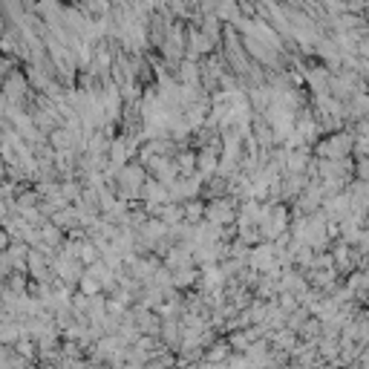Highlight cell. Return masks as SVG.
<instances>
[{"instance_id":"1","label":"cell","mask_w":369,"mask_h":369,"mask_svg":"<svg viewBox=\"0 0 369 369\" xmlns=\"http://www.w3.org/2000/svg\"><path fill=\"white\" fill-rule=\"evenodd\" d=\"M205 219L211 225H219V228H222L225 222L234 219V208H231V202H225V199H214V202L205 208Z\"/></svg>"},{"instance_id":"2","label":"cell","mask_w":369,"mask_h":369,"mask_svg":"<svg viewBox=\"0 0 369 369\" xmlns=\"http://www.w3.org/2000/svg\"><path fill=\"white\" fill-rule=\"evenodd\" d=\"M3 95H6V101L12 104H21L23 92H26V78H23V72H12L9 78L3 81Z\"/></svg>"},{"instance_id":"3","label":"cell","mask_w":369,"mask_h":369,"mask_svg":"<svg viewBox=\"0 0 369 369\" xmlns=\"http://www.w3.org/2000/svg\"><path fill=\"white\" fill-rule=\"evenodd\" d=\"M217 150H202L199 156H196V167H199V176H211V173H217Z\"/></svg>"},{"instance_id":"4","label":"cell","mask_w":369,"mask_h":369,"mask_svg":"<svg viewBox=\"0 0 369 369\" xmlns=\"http://www.w3.org/2000/svg\"><path fill=\"white\" fill-rule=\"evenodd\" d=\"M196 280V271L194 268H179V271H176V274H173V286H191V283H194Z\"/></svg>"},{"instance_id":"5","label":"cell","mask_w":369,"mask_h":369,"mask_svg":"<svg viewBox=\"0 0 369 369\" xmlns=\"http://www.w3.org/2000/svg\"><path fill=\"white\" fill-rule=\"evenodd\" d=\"M81 288H84V294H95V291L101 288V283L90 274H81Z\"/></svg>"},{"instance_id":"6","label":"cell","mask_w":369,"mask_h":369,"mask_svg":"<svg viewBox=\"0 0 369 369\" xmlns=\"http://www.w3.org/2000/svg\"><path fill=\"white\" fill-rule=\"evenodd\" d=\"M219 357H225V343H219L214 352H211V360H219Z\"/></svg>"},{"instance_id":"7","label":"cell","mask_w":369,"mask_h":369,"mask_svg":"<svg viewBox=\"0 0 369 369\" xmlns=\"http://www.w3.org/2000/svg\"><path fill=\"white\" fill-rule=\"evenodd\" d=\"M18 352H23V355H32V343H29V340H21V343H18Z\"/></svg>"},{"instance_id":"8","label":"cell","mask_w":369,"mask_h":369,"mask_svg":"<svg viewBox=\"0 0 369 369\" xmlns=\"http://www.w3.org/2000/svg\"><path fill=\"white\" fill-rule=\"evenodd\" d=\"M0 248H6V234L0 231Z\"/></svg>"},{"instance_id":"9","label":"cell","mask_w":369,"mask_h":369,"mask_svg":"<svg viewBox=\"0 0 369 369\" xmlns=\"http://www.w3.org/2000/svg\"><path fill=\"white\" fill-rule=\"evenodd\" d=\"M46 369H55V366H46Z\"/></svg>"}]
</instances>
